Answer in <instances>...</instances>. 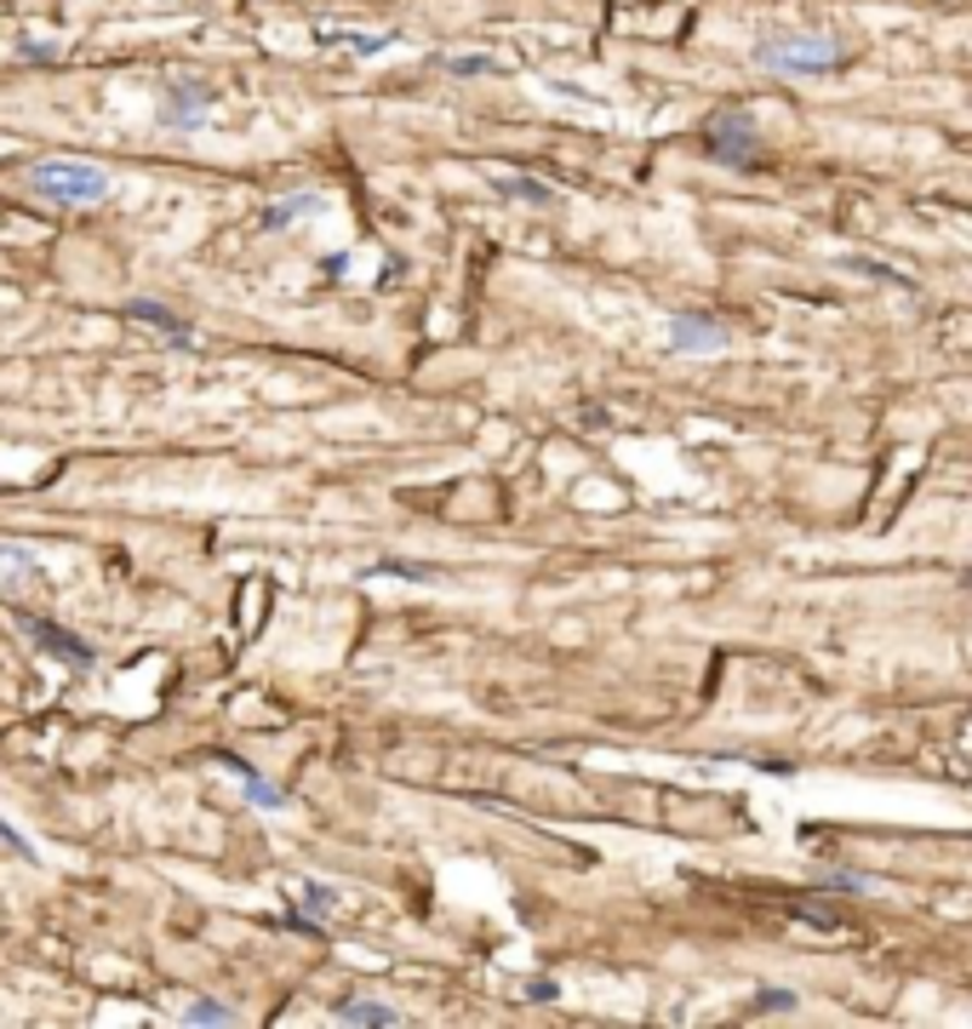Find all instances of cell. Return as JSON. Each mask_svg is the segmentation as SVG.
Listing matches in <instances>:
<instances>
[{"mask_svg":"<svg viewBox=\"0 0 972 1029\" xmlns=\"http://www.w3.org/2000/svg\"><path fill=\"white\" fill-rule=\"evenodd\" d=\"M30 189L40 200H52V207H92V200L109 195V172L74 155H52L30 166Z\"/></svg>","mask_w":972,"mask_h":1029,"instance_id":"1","label":"cell"},{"mask_svg":"<svg viewBox=\"0 0 972 1029\" xmlns=\"http://www.w3.org/2000/svg\"><path fill=\"white\" fill-rule=\"evenodd\" d=\"M756 63L772 74H824L846 63V40L841 35H772L756 46Z\"/></svg>","mask_w":972,"mask_h":1029,"instance_id":"2","label":"cell"},{"mask_svg":"<svg viewBox=\"0 0 972 1029\" xmlns=\"http://www.w3.org/2000/svg\"><path fill=\"white\" fill-rule=\"evenodd\" d=\"M704 143H710V155L715 161H727V166H750L761 155V127L743 109H727V115H715L710 127H704Z\"/></svg>","mask_w":972,"mask_h":1029,"instance_id":"3","label":"cell"},{"mask_svg":"<svg viewBox=\"0 0 972 1029\" xmlns=\"http://www.w3.org/2000/svg\"><path fill=\"white\" fill-rule=\"evenodd\" d=\"M212 104H218V92L207 81H161V127H172V132L207 127Z\"/></svg>","mask_w":972,"mask_h":1029,"instance_id":"4","label":"cell"},{"mask_svg":"<svg viewBox=\"0 0 972 1029\" xmlns=\"http://www.w3.org/2000/svg\"><path fill=\"white\" fill-rule=\"evenodd\" d=\"M664 338L676 355H715V349H727V326L715 315H698V309H676L664 326Z\"/></svg>","mask_w":972,"mask_h":1029,"instance_id":"5","label":"cell"},{"mask_svg":"<svg viewBox=\"0 0 972 1029\" xmlns=\"http://www.w3.org/2000/svg\"><path fill=\"white\" fill-rule=\"evenodd\" d=\"M17 630L30 635L46 658H63V664H92V646L86 641H74V635H63L58 623H46V618H17Z\"/></svg>","mask_w":972,"mask_h":1029,"instance_id":"6","label":"cell"},{"mask_svg":"<svg viewBox=\"0 0 972 1029\" xmlns=\"http://www.w3.org/2000/svg\"><path fill=\"white\" fill-rule=\"evenodd\" d=\"M35 584H46L40 556H30L17 543H0V589H35Z\"/></svg>","mask_w":972,"mask_h":1029,"instance_id":"7","label":"cell"},{"mask_svg":"<svg viewBox=\"0 0 972 1029\" xmlns=\"http://www.w3.org/2000/svg\"><path fill=\"white\" fill-rule=\"evenodd\" d=\"M127 315H132V320H143V326H155L161 338L184 343V349L195 343V326H189V320H178V315H172L166 304H155V297H132V304H127Z\"/></svg>","mask_w":972,"mask_h":1029,"instance_id":"8","label":"cell"},{"mask_svg":"<svg viewBox=\"0 0 972 1029\" xmlns=\"http://www.w3.org/2000/svg\"><path fill=\"white\" fill-rule=\"evenodd\" d=\"M309 212H320V195L315 189H292V195L264 207V230H292V223H304Z\"/></svg>","mask_w":972,"mask_h":1029,"instance_id":"9","label":"cell"},{"mask_svg":"<svg viewBox=\"0 0 972 1029\" xmlns=\"http://www.w3.org/2000/svg\"><path fill=\"white\" fill-rule=\"evenodd\" d=\"M320 46H343V52H355V58H378L395 46V35H366V30H320L315 35Z\"/></svg>","mask_w":972,"mask_h":1029,"instance_id":"10","label":"cell"},{"mask_svg":"<svg viewBox=\"0 0 972 1029\" xmlns=\"http://www.w3.org/2000/svg\"><path fill=\"white\" fill-rule=\"evenodd\" d=\"M338 1018H343V1024H401V1013L384 1007V1001H343Z\"/></svg>","mask_w":972,"mask_h":1029,"instance_id":"11","label":"cell"},{"mask_svg":"<svg viewBox=\"0 0 972 1029\" xmlns=\"http://www.w3.org/2000/svg\"><path fill=\"white\" fill-rule=\"evenodd\" d=\"M492 189L510 195V200H550V184H532L520 172H492Z\"/></svg>","mask_w":972,"mask_h":1029,"instance_id":"12","label":"cell"},{"mask_svg":"<svg viewBox=\"0 0 972 1029\" xmlns=\"http://www.w3.org/2000/svg\"><path fill=\"white\" fill-rule=\"evenodd\" d=\"M818 881H824V887H835V892H858V898H869V892L881 887L876 875H864V869H824V875H818Z\"/></svg>","mask_w":972,"mask_h":1029,"instance_id":"13","label":"cell"},{"mask_svg":"<svg viewBox=\"0 0 972 1029\" xmlns=\"http://www.w3.org/2000/svg\"><path fill=\"white\" fill-rule=\"evenodd\" d=\"M235 772H241V784H246V795H253L258 807H286V790H281V784H264V777L246 767V761H235Z\"/></svg>","mask_w":972,"mask_h":1029,"instance_id":"14","label":"cell"},{"mask_svg":"<svg viewBox=\"0 0 972 1029\" xmlns=\"http://www.w3.org/2000/svg\"><path fill=\"white\" fill-rule=\"evenodd\" d=\"M297 892H304L309 903H304V910H309V921H332L338 915V887H320V881H304V887H297Z\"/></svg>","mask_w":972,"mask_h":1029,"instance_id":"15","label":"cell"},{"mask_svg":"<svg viewBox=\"0 0 972 1029\" xmlns=\"http://www.w3.org/2000/svg\"><path fill=\"white\" fill-rule=\"evenodd\" d=\"M184 1024H235V1013L223 1001H189L184 1007Z\"/></svg>","mask_w":972,"mask_h":1029,"instance_id":"16","label":"cell"},{"mask_svg":"<svg viewBox=\"0 0 972 1029\" xmlns=\"http://www.w3.org/2000/svg\"><path fill=\"white\" fill-rule=\"evenodd\" d=\"M504 63L497 58H481V52H464V58H446V74H497Z\"/></svg>","mask_w":972,"mask_h":1029,"instance_id":"17","label":"cell"},{"mask_svg":"<svg viewBox=\"0 0 972 1029\" xmlns=\"http://www.w3.org/2000/svg\"><path fill=\"white\" fill-rule=\"evenodd\" d=\"M17 52L35 58V63H52L58 58V40H35V35H17Z\"/></svg>","mask_w":972,"mask_h":1029,"instance_id":"18","label":"cell"},{"mask_svg":"<svg viewBox=\"0 0 972 1029\" xmlns=\"http://www.w3.org/2000/svg\"><path fill=\"white\" fill-rule=\"evenodd\" d=\"M756 1013H795V995H789V990H761Z\"/></svg>","mask_w":972,"mask_h":1029,"instance_id":"19","label":"cell"},{"mask_svg":"<svg viewBox=\"0 0 972 1029\" xmlns=\"http://www.w3.org/2000/svg\"><path fill=\"white\" fill-rule=\"evenodd\" d=\"M555 995H561V990L550 984V978H538V984H532V1001H555Z\"/></svg>","mask_w":972,"mask_h":1029,"instance_id":"20","label":"cell"}]
</instances>
